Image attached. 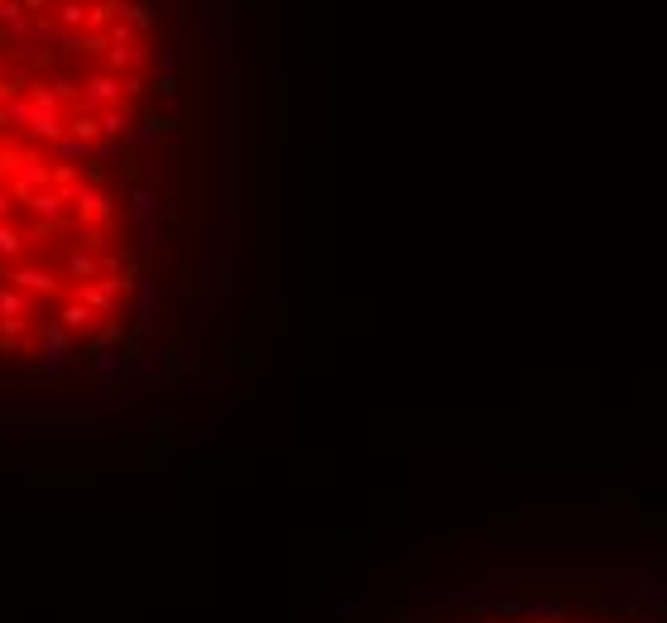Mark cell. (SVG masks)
<instances>
[{
  "label": "cell",
  "instance_id": "6da1fadb",
  "mask_svg": "<svg viewBox=\"0 0 667 623\" xmlns=\"http://www.w3.org/2000/svg\"><path fill=\"white\" fill-rule=\"evenodd\" d=\"M475 623H629V618L600 614V609H509V614H490Z\"/></svg>",
  "mask_w": 667,
  "mask_h": 623
},
{
  "label": "cell",
  "instance_id": "7a4b0ae2",
  "mask_svg": "<svg viewBox=\"0 0 667 623\" xmlns=\"http://www.w3.org/2000/svg\"><path fill=\"white\" fill-rule=\"evenodd\" d=\"M120 20H125V25H130V29H135L140 39H144V34L154 29V20H159V10L150 5V0H120Z\"/></svg>",
  "mask_w": 667,
  "mask_h": 623
},
{
  "label": "cell",
  "instance_id": "3957f363",
  "mask_svg": "<svg viewBox=\"0 0 667 623\" xmlns=\"http://www.w3.org/2000/svg\"><path fill=\"white\" fill-rule=\"evenodd\" d=\"M87 5H91V0H58V5H53V20H58V29L82 34L87 29Z\"/></svg>",
  "mask_w": 667,
  "mask_h": 623
},
{
  "label": "cell",
  "instance_id": "277c9868",
  "mask_svg": "<svg viewBox=\"0 0 667 623\" xmlns=\"http://www.w3.org/2000/svg\"><path fill=\"white\" fill-rule=\"evenodd\" d=\"M182 63H188V44H182V39H173L169 48L159 53V72H169V78H178Z\"/></svg>",
  "mask_w": 667,
  "mask_h": 623
},
{
  "label": "cell",
  "instance_id": "5b68a950",
  "mask_svg": "<svg viewBox=\"0 0 667 623\" xmlns=\"http://www.w3.org/2000/svg\"><path fill=\"white\" fill-rule=\"evenodd\" d=\"M150 5H154L159 15H182V5H188V0H150Z\"/></svg>",
  "mask_w": 667,
  "mask_h": 623
},
{
  "label": "cell",
  "instance_id": "8992f818",
  "mask_svg": "<svg viewBox=\"0 0 667 623\" xmlns=\"http://www.w3.org/2000/svg\"><path fill=\"white\" fill-rule=\"evenodd\" d=\"M5 5H10V0H0V10H5Z\"/></svg>",
  "mask_w": 667,
  "mask_h": 623
}]
</instances>
